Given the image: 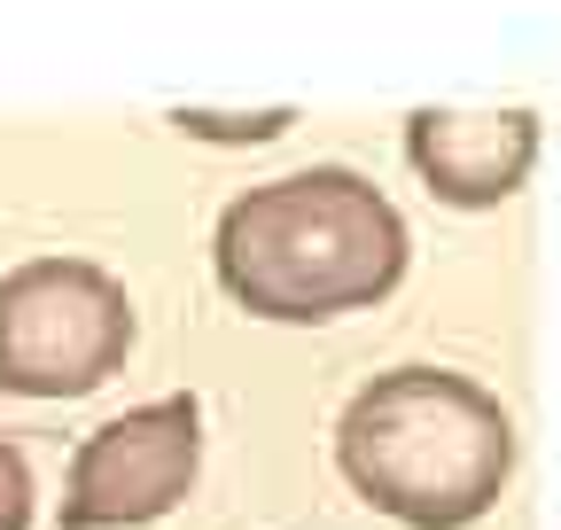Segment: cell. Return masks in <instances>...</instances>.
<instances>
[{
    "mask_svg": "<svg viewBox=\"0 0 561 530\" xmlns=\"http://www.w3.org/2000/svg\"><path fill=\"white\" fill-rule=\"evenodd\" d=\"M413 265L398 204L351 164L280 172L242 187L210 227V274L227 304L273 327H328L375 312Z\"/></svg>",
    "mask_w": 561,
    "mask_h": 530,
    "instance_id": "obj_1",
    "label": "cell"
},
{
    "mask_svg": "<svg viewBox=\"0 0 561 530\" xmlns=\"http://www.w3.org/2000/svg\"><path fill=\"white\" fill-rule=\"evenodd\" d=\"M515 414L476 375L390 367L351 390L335 422V469L375 515L405 530H468L515 484Z\"/></svg>",
    "mask_w": 561,
    "mask_h": 530,
    "instance_id": "obj_2",
    "label": "cell"
},
{
    "mask_svg": "<svg viewBox=\"0 0 561 530\" xmlns=\"http://www.w3.org/2000/svg\"><path fill=\"white\" fill-rule=\"evenodd\" d=\"M133 297L94 257H24L0 274V390L9 398H94L133 359Z\"/></svg>",
    "mask_w": 561,
    "mask_h": 530,
    "instance_id": "obj_3",
    "label": "cell"
},
{
    "mask_svg": "<svg viewBox=\"0 0 561 530\" xmlns=\"http://www.w3.org/2000/svg\"><path fill=\"white\" fill-rule=\"evenodd\" d=\"M203 476V406L187 390L149 398L117 422H102L62 476V530H149L164 522Z\"/></svg>",
    "mask_w": 561,
    "mask_h": 530,
    "instance_id": "obj_4",
    "label": "cell"
},
{
    "mask_svg": "<svg viewBox=\"0 0 561 530\" xmlns=\"http://www.w3.org/2000/svg\"><path fill=\"white\" fill-rule=\"evenodd\" d=\"M546 149L538 110H413L405 164L445 211H500L530 187Z\"/></svg>",
    "mask_w": 561,
    "mask_h": 530,
    "instance_id": "obj_5",
    "label": "cell"
},
{
    "mask_svg": "<svg viewBox=\"0 0 561 530\" xmlns=\"http://www.w3.org/2000/svg\"><path fill=\"white\" fill-rule=\"evenodd\" d=\"M289 117H297V110H257V117H210V110H172V125L187 132V141H227V149H242V141H273V132H289Z\"/></svg>",
    "mask_w": 561,
    "mask_h": 530,
    "instance_id": "obj_6",
    "label": "cell"
},
{
    "mask_svg": "<svg viewBox=\"0 0 561 530\" xmlns=\"http://www.w3.org/2000/svg\"><path fill=\"white\" fill-rule=\"evenodd\" d=\"M32 515H39L32 460H24V445L9 429H0V530H32Z\"/></svg>",
    "mask_w": 561,
    "mask_h": 530,
    "instance_id": "obj_7",
    "label": "cell"
}]
</instances>
